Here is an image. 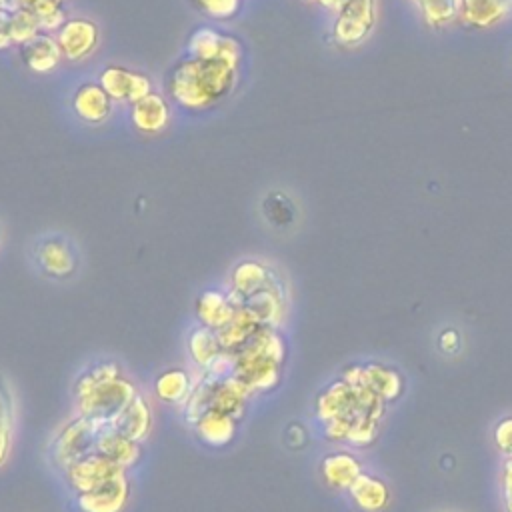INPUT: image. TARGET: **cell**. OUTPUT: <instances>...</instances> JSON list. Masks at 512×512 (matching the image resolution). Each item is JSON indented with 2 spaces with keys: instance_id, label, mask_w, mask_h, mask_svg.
<instances>
[{
  "instance_id": "obj_1",
  "label": "cell",
  "mask_w": 512,
  "mask_h": 512,
  "mask_svg": "<svg viewBox=\"0 0 512 512\" xmlns=\"http://www.w3.org/2000/svg\"><path fill=\"white\" fill-rule=\"evenodd\" d=\"M386 402L360 382L342 376L324 384L312 402L320 434L334 444L362 448L376 440Z\"/></svg>"
},
{
  "instance_id": "obj_2",
  "label": "cell",
  "mask_w": 512,
  "mask_h": 512,
  "mask_svg": "<svg viewBox=\"0 0 512 512\" xmlns=\"http://www.w3.org/2000/svg\"><path fill=\"white\" fill-rule=\"evenodd\" d=\"M142 386L114 356H96L70 380V414L108 424Z\"/></svg>"
},
{
  "instance_id": "obj_3",
  "label": "cell",
  "mask_w": 512,
  "mask_h": 512,
  "mask_svg": "<svg viewBox=\"0 0 512 512\" xmlns=\"http://www.w3.org/2000/svg\"><path fill=\"white\" fill-rule=\"evenodd\" d=\"M240 66L216 58L196 60L182 56L166 72L164 88L170 104L188 112H202L222 102L238 84Z\"/></svg>"
},
{
  "instance_id": "obj_4",
  "label": "cell",
  "mask_w": 512,
  "mask_h": 512,
  "mask_svg": "<svg viewBox=\"0 0 512 512\" xmlns=\"http://www.w3.org/2000/svg\"><path fill=\"white\" fill-rule=\"evenodd\" d=\"M288 340L282 328L260 326L256 334L234 352V376L254 398L274 392L288 362Z\"/></svg>"
},
{
  "instance_id": "obj_5",
  "label": "cell",
  "mask_w": 512,
  "mask_h": 512,
  "mask_svg": "<svg viewBox=\"0 0 512 512\" xmlns=\"http://www.w3.org/2000/svg\"><path fill=\"white\" fill-rule=\"evenodd\" d=\"M100 422L68 414L48 436L46 442V462L54 474L62 472L70 464L82 460L84 456L96 452V438L100 432Z\"/></svg>"
},
{
  "instance_id": "obj_6",
  "label": "cell",
  "mask_w": 512,
  "mask_h": 512,
  "mask_svg": "<svg viewBox=\"0 0 512 512\" xmlns=\"http://www.w3.org/2000/svg\"><path fill=\"white\" fill-rule=\"evenodd\" d=\"M28 254L34 270L52 282L72 280L82 264L78 244L62 230H46L36 234L30 242Z\"/></svg>"
},
{
  "instance_id": "obj_7",
  "label": "cell",
  "mask_w": 512,
  "mask_h": 512,
  "mask_svg": "<svg viewBox=\"0 0 512 512\" xmlns=\"http://www.w3.org/2000/svg\"><path fill=\"white\" fill-rule=\"evenodd\" d=\"M122 470L124 468L110 462L106 456L92 452V454L84 456L82 460L70 464L62 472H58L56 476H58L60 486L64 488L66 496L72 498V496L96 490L98 486L106 484L110 478H114Z\"/></svg>"
},
{
  "instance_id": "obj_8",
  "label": "cell",
  "mask_w": 512,
  "mask_h": 512,
  "mask_svg": "<svg viewBox=\"0 0 512 512\" xmlns=\"http://www.w3.org/2000/svg\"><path fill=\"white\" fill-rule=\"evenodd\" d=\"M134 494L132 474L122 470L92 492L68 498L72 512H126Z\"/></svg>"
},
{
  "instance_id": "obj_9",
  "label": "cell",
  "mask_w": 512,
  "mask_h": 512,
  "mask_svg": "<svg viewBox=\"0 0 512 512\" xmlns=\"http://www.w3.org/2000/svg\"><path fill=\"white\" fill-rule=\"evenodd\" d=\"M96 82L114 100V104L132 106L150 92H154L152 78L140 70H130L120 64H106L100 68Z\"/></svg>"
},
{
  "instance_id": "obj_10",
  "label": "cell",
  "mask_w": 512,
  "mask_h": 512,
  "mask_svg": "<svg viewBox=\"0 0 512 512\" xmlns=\"http://www.w3.org/2000/svg\"><path fill=\"white\" fill-rule=\"evenodd\" d=\"M54 38L64 60L82 62L96 52L100 44V26L86 16H68Z\"/></svg>"
},
{
  "instance_id": "obj_11",
  "label": "cell",
  "mask_w": 512,
  "mask_h": 512,
  "mask_svg": "<svg viewBox=\"0 0 512 512\" xmlns=\"http://www.w3.org/2000/svg\"><path fill=\"white\" fill-rule=\"evenodd\" d=\"M278 280H282L280 272L268 262L258 258H242L230 268L224 286L240 304H244L248 298L266 290Z\"/></svg>"
},
{
  "instance_id": "obj_12",
  "label": "cell",
  "mask_w": 512,
  "mask_h": 512,
  "mask_svg": "<svg viewBox=\"0 0 512 512\" xmlns=\"http://www.w3.org/2000/svg\"><path fill=\"white\" fill-rule=\"evenodd\" d=\"M376 22V0H350L334 14L332 38L340 46H356L372 32Z\"/></svg>"
},
{
  "instance_id": "obj_13",
  "label": "cell",
  "mask_w": 512,
  "mask_h": 512,
  "mask_svg": "<svg viewBox=\"0 0 512 512\" xmlns=\"http://www.w3.org/2000/svg\"><path fill=\"white\" fill-rule=\"evenodd\" d=\"M242 420L216 412V410H206L198 414L194 420H190L186 426L194 440L210 450H224L234 444L238 432H240Z\"/></svg>"
},
{
  "instance_id": "obj_14",
  "label": "cell",
  "mask_w": 512,
  "mask_h": 512,
  "mask_svg": "<svg viewBox=\"0 0 512 512\" xmlns=\"http://www.w3.org/2000/svg\"><path fill=\"white\" fill-rule=\"evenodd\" d=\"M116 432L122 436L146 444L154 430V404L152 396L142 388L110 422Z\"/></svg>"
},
{
  "instance_id": "obj_15",
  "label": "cell",
  "mask_w": 512,
  "mask_h": 512,
  "mask_svg": "<svg viewBox=\"0 0 512 512\" xmlns=\"http://www.w3.org/2000/svg\"><path fill=\"white\" fill-rule=\"evenodd\" d=\"M342 378L354 380L370 388L378 398H382L386 404L396 400L402 394L404 378L402 374L392 368L378 362H366V364H350L340 372Z\"/></svg>"
},
{
  "instance_id": "obj_16",
  "label": "cell",
  "mask_w": 512,
  "mask_h": 512,
  "mask_svg": "<svg viewBox=\"0 0 512 512\" xmlns=\"http://www.w3.org/2000/svg\"><path fill=\"white\" fill-rule=\"evenodd\" d=\"M240 302L226 286H208L194 300L196 324L220 332L236 314Z\"/></svg>"
},
{
  "instance_id": "obj_17",
  "label": "cell",
  "mask_w": 512,
  "mask_h": 512,
  "mask_svg": "<svg viewBox=\"0 0 512 512\" xmlns=\"http://www.w3.org/2000/svg\"><path fill=\"white\" fill-rule=\"evenodd\" d=\"M70 108L74 118L82 124L100 126L110 120L114 112V100L96 80H84L74 88L70 96Z\"/></svg>"
},
{
  "instance_id": "obj_18",
  "label": "cell",
  "mask_w": 512,
  "mask_h": 512,
  "mask_svg": "<svg viewBox=\"0 0 512 512\" xmlns=\"http://www.w3.org/2000/svg\"><path fill=\"white\" fill-rule=\"evenodd\" d=\"M20 400L12 378L0 370V470L10 462L18 438Z\"/></svg>"
},
{
  "instance_id": "obj_19",
  "label": "cell",
  "mask_w": 512,
  "mask_h": 512,
  "mask_svg": "<svg viewBox=\"0 0 512 512\" xmlns=\"http://www.w3.org/2000/svg\"><path fill=\"white\" fill-rule=\"evenodd\" d=\"M198 374L190 366H168L154 374L152 396L172 408H182L196 386Z\"/></svg>"
},
{
  "instance_id": "obj_20",
  "label": "cell",
  "mask_w": 512,
  "mask_h": 512,
  "mask_svg": "<svg viewBox=\"0 0 512 512\" xmlns=\"http://www.w3.org/2000/svg\"><path fill=\"white\" fill-rule=\"evenodd\" d=\"M128 108V120L132 128L142 136H158L170 126L172 108L166 94L154 90Z\"/></svg>"
},
{
  "instance_id": "obj_21",
  "label": "cell",
  "mask_w": 512,
  "mask_h": 512,
  "mask_svg": "<svg viewBox=\"0 0 512 512\" xmlns=\"http://www.w3.org/2000/svg\"><path fill=\"white\" fill-rule=\"evenodd\" d=\"M318 472L322 482L338 492H346L354 480L364 472L360 458L346 448H336L326 452L318 462Z\"/></svg>"
},
{
  "instance_id": "obj_22",
  "label": "cell",
  "mask_w": 512,
  "mask_h": 512,
  "mask_svg": "<svg viewBox=\"0 0 512 512\" xmlns=\"http://www.w3.org/2000/svg\"><path fill=\"white\" fill-rule=\"evenodd\" d=\"M144 446L146 444H140L136 440L122 436L108 424L100 426V432L96 438V452L106 456L110 462L118 464L120 468H124L130 474L142 464Z\"/></svg>"
},
{
  "instance_id": "obj_23",
  "label": "cell",
  "mask_w": 512,
  "mask_h": 512,
  "mask_svg": "<svg viewBox=\"0 0 512 512\" xmlns=\"http://www.w3.org/2000/svg\"><path fill=\"white\" fill-rule=\"evenodd\" d=\"M248 312L262 324V326H276L282 328L288 316V286L284 280L274 282L266 290L254 294L244 304Z\"/></svg>"
},
{
  "instance_id": "obj_24",
  "label": "cell",
  "mask_w": 512,
  "mask_h": 512,
  "mask_svg": "<svg viewBox=\"0 0 512 512\" xmlns=\"http://www.w3.org/2000/svg\"><path fill=\"white\" fill-rule=\"evenodd\" d=\"M184 350H186V358H188V366L194 372H204L208 370V366L224 352L218 332L200 326V324H192L184 336Z\"/></svg>"
},
{
  "instance_id": "obj_25",
  "label": "cell",
  "mask_w": 512,
  "mask_h": 512,
  "mask_svg": "<svg viewBox=\"0 0 512 512\" xmlns=\"http://www.w3.org/2000/svg\"><path fill=\"white\" fill-rule=\"evenodd\" d=\"M22 64L34 74H50L62 60V52L54 34L40 32L34 40L20 46Z\"/></svg>"
},
{
  "instance_id": "obj_26",
  "label": "cell",
  "mask_w": 512,
  "mask_h": 512,
  "mask_svg": "<svg viewBox=\"0 0 512 512\" xmlns=\"http://www.w3.org/2000/svg\"><path fill=\"white\" fill-rule=\"evenodd\" d=\"M346 492L360 512H382L390 502L388 484L368 472H362Z\"/></svg>"
},
{
  "instance_id": "obj_27",
  "label": "cell",
  "mask_w": 512,
  "mask_h": 512,
  "mask_svg": "<svg viewBox=\"0 0 512 512\" xmlns=\"http://www.w3.org/2000/svg\"><path fill=\"white\" fill-rule=\"evenodd\" d=\"M512 12L510 0H460L458 18L476 28H488Z\"/></svg>"
},
{
  "instance_id": "obj_28",
  "label": "cell",
  "mask_w": 512,
  "mask_h": 512,
  "mask_svg": "<svg viewBox=\"0 0 512 512\" xmlns=\"http://www.w3.org/2000/svg\"><path fill=\"white\" fill-rule=\"evenodd\" d=\"M260 212L268 226L274 230L290 228L296 222V204L284 190H268L260 200Z\"/></svg>"
},
{
  "instance_id": "obj_29",
  "label": "cell",
  "mask_w": 512,
  "mask_h": 512,
  "mask_svg": "<svg viewBox=\"0 0 512 512\" xmlns=\"http://www.w3.org/2000/svg\"><path fill=\"white\" fill-rule=\"evenodd\" d=\"M262 324L248 312V308H244L240 304V308L236 310L234 318L218 332V338H220V344L226 352L234 354L238 352L254 334L256 330L260 328Z\"/></svg>"
},
{
  "instance_id": "obj_30",
  "label": "cell",
  "mask_w": 512,
  "mask_h": 512,
  "mask_svg": "<svg viewBox=\"0 0 512 512\" xmlns=\"http://www.w3.org/2000/svg\"><path fill=\"white\" fill-rule=\"evenodd\" d=\"M226 32L214 26H198L186 40L184 56L196 60H216L222 54Z\"/></svg>"
},
{
  "instance_id": "obj_31",
  "label": "cell",
  "mask_w": 512,
  "mask_h": 512,
  "mask_svg": "<svg viewBox=\"0 0 512 512\" xmlns=\"http://www.w3.org/2000/svg\"><path fill=\"white\" fill-rule=\"evenodd\" d=\"M40 22L28 8H18L8 16V36L12 44L24 46L40 34Z\"/></svg>"
},
{
  "instance_id": "obj_32",
  "label": "cell",
  "mask_w": 512,
  "mask_h": 512,
  "mask_svg": "<svg viewBox=\"0 0 512 512\" xmlns=\"http://www.w3.org/2000/svg\"><path fill=\"white\" fill-rule=\"evenodd\" d=\"M412 4L430 26H444L460 12V0H412Z\"/></svg>"
},
{
  "instance_id": "obj_33",
  "label": "cell",
  "mask_w": 512,
  "mask_h": 512,
  "mask_svg": "<svg viewBox=\"0 0 512 512\" xmlns=\"http://www.w3.org/2000/svg\"><path fill=\"white\" fill-rule=\"evenodd\" d=\"M190 4L206 18L226 22L240 12L244 0H190Z\"/></svg>"
},
{
  "instance_id": "obj_34",
  "label": "cell",
  "mask_w": 512,
  "mask_h": 512,
  "mask_svg": "<svg viewBox=\"0 0 512 512\" xmlns=\"http://www.w3.org/2000/svg\"><path fill=\"white\" fill-rule=\"evenodd\" d=\"M494 444L504 458H512V416H504L496 422Z\"/></svg>"
},
{
  "instance_id": "obj_35",
  "label": "cell",
  "mask_w": 512,
  "mask_h": 512,
  "mask_svg": "<svg viewBox=\"0 0 512 512\" xmlns=\"http://www.w3.org/2000/svg\"><path fill=\"white\" fill-rule=\"evenodd\" d=\"M498 490H500V502L504 506V512H512V458H504V464L498 476Z\"/></svg>"
},
{
  "instance_id": "obj_36",
  "label": "cell",
  "mask_w": 512,
  "mask_h": 512,
  "mask_svg": "<svg viewBox=\"0 0 512 512\" xmlns=\"http://www.w3.org/2000/svg\"><path fill=\"white\" fill-rule=\"evenodd\" d=\"M20 4L24 8H28L30 12H34V16H42V14H48L52 10L64 8L66 0H20Z\"/></svg>"
},
{
  "instance_id": "obj_37",
  "label": "cell",
  "mask_w": 512,
  "mask_h": 512,
  "mask_svg": "<svg viewBox=\"0 0 512 512\" xmlns=\"http://www.w3.org/2000/svg\"><path fill=\"white\" fill-rule=\"evenodd\" d=\"M438 348L446 354H452L460 348V334L454 328H444L438 336Z\"/></svg>"
},
{
  "instance_id": "obj_38",
  "label": "cell",
  "mask_w": 512,
  "mask_h": 512,
  "mask_svg": "<svg viewBox=\"0 0 512 512\" xmlns=\"http://www.w3.org/2000/svg\"><path fill=\"white\" fill-rule=\"evenodd\" d=\"M8 12L0 10V50H6L12 46L10 36H8Z\"/></svg>"
},
{
  "instance_id": "obj_39",
  "label": "cell",
  "mask_w": 512,
  "mask_h": 512,
  "mask_svg": "<svg viewBox=\"0 0 512 512\" xmlns=\"http://www.w3.org/2000/svg\"><path fill=\"white\" fill-rule=\"evenodd\" d=\"M324 10L332 12V14H338L350 0H316Z\"/></svg>"
},
{
  "instance_id": "obj_40",
  "label": "cell",
  "mask_w": 512,
  "mask_h": 512,
  "mask_svg": "<svg viewBox=\"0 0 512 512\" xmlns=\"http://www.w3.org/2000/svg\"><path fill=\"white\" fill-rule=\"evenodd\" d=\"M18 8H22L20 0H0V10H2V12L12 14V12H16Z\"/></svg>"
},
{
  "instance_id": "obj_41",
  "label": "cell",
  "mask_w": 512,
  "mask_h": 512,
  "mask_svg": "<svg viewBox=\"0 0 512 512\" xmlns=\"http://www.w3.org/2000/svg\"><path fill=\"white\" fill-rule=\"evenodd\" d=\"M2 242H4V226L0 222V246H2Z\"/></svg>"
},
{
  "instance_id": "obj_42",
  "label": "cell",
  "mask_w": 512,
  "mask_h": 512,
  "mask_svg": "<svg viewBox=\"0 0 512 512\" xmlns=\"http://www.w3.org/2000/svg\"><path fill=\"white\" fill-rule=\"evenodd\" d=\"M510 4H512V0H510Z\"/></svg>"
}]
</instances>
